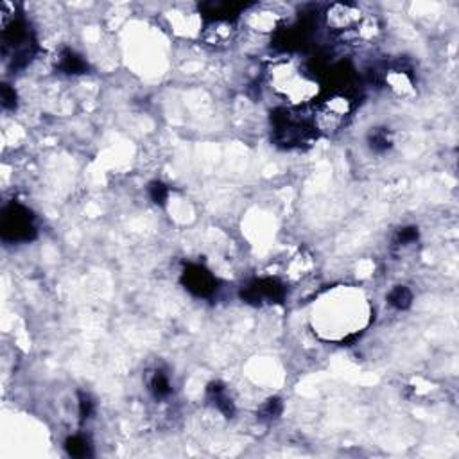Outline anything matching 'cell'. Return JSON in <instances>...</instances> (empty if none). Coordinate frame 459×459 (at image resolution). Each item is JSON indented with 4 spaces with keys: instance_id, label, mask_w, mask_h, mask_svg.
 Returning <instances> with one entry per match:
<instances>
[{
    "instance_id": "ffe728a7",
    "label": "cell",
    "mask_w": 459,
    "mask_h": 459,
    "mask_svg": "<svg viewBox=\"0 0 459 459\" xmlns=\"http://www.w3.org/2000/svg\"><path fill=\"white\" fill-rule=\"evenodd\" d=\"M0 101H2V108L4 110H14L16 104H18V95H16V90L11 85L4 83L0 86Z\"/></svg>"
},
{
    "instance_id": "52a82bcc",
    "label": "cell",
    "mask_w": 459,
    "mask_h": 459,
    "mask_svg": "<svg viewBox=\"0 0 459 459\" xmlns=\"http://www.w3.org/2000/svg\"><path fill=\"white\" fill-rule=\"evenodd\" d=\"M182 286L196 298H210L217 289V280L206 267L188 264L182 273Z\"/></svg>"
},
{
    "instance_id": "7a4b0ae2",
    "label": "cell",
    "mask_w": 459,
    "mask_h": 459,
    "mask_svg": "<svg viewBox=\"0 0 459 459\" xmlns=\"http://www.w3.org/2000/svg\"><path fill=\"white\" fill-rule=\"evenodd\" d=\"M273 142L284 149L309 145L318 136L312 117L295 108H277L271 112Z\"/></svg>"
},
{
    "instance_id": "5b68a950",
    "label": "cell",
    "mask_w": 459,
    "mask_h": 459,
    "mask_svg": "<svg viewBox=\"0 0 459 459\" xmlns=\"http://www.w3.org/2000/svg\"><path fill=\"white\" fill-rule=\"evenodd\" d=\"M0 234L5 243H29L36 237V226L33 223V214L18 205L11 203L2 210Z\"/></svg>"
},
{
    "instance_id": "ba28073f",
    "label": "cell",
    "mask_w": 459,
    "mask_h": 459,
    "mask_svg": "<svg viewBox=\"0 0 459 459\" xmlns=\"http://www.w3.org/2000/svg\"><path fill=\"white\" fill-rule=\"evenodd\" d=\"M327 25L332 31H356L362 24V13L356 4H332L325 11Z\"/></svg>"
},
{
    "instance_id": "9a60e30c",
    "label": "cell",
    "mask_w": 459,
    "mask_h": 459,
    "mask_svg": "<svg viewBox=\"0 0 459 459\" xmlns=\"http://www.w3.org/2000/svg\"><path fill=\"white\" fill-rule=\"evenodd\" d=\"M388 303L397 310H408L412 303V293L406 286H395L389 290Z\"/></svg>"
},
{
    "instance_id": "8fae6325",
    "label": "cell",
    "mask_w": 459,
    "mask_h": 459,
    "mask_svg": "<svg viewBox=\"0 0 459 459\" xmlns=\"http://www.w3.org/2000/svg\"><path fill=\"white\" fill-rule=\"evenodd\" d=\"M58 66L63 74L69 75H79L88 72V63L72 49H63L58 58Z\"/></svg>"
},
{
    "instance_id": "2e32d148",
    "label": "cell",
    "mask_w": 459,
    "mask_h": 459,
    "mask_svg": "<svg viewBox=\"0 0 459 459\" xmlns=\"http://www.w3.org/2000/svg\"><path fill=\"white\" fill-rule=\"evenodd\" d=\"M65 450L66 454L72 456V458H86V456L92 454L90 443L83 436H71V438H66Z\"/></svg>"
},
{
    "instance_id": "277c9868",
    "label": "cell",
    "mask_w": 459,
    "mask_h": 459,
    "mask_svg": "<svg viewBox=\"0 0 459 459\" xmlns=\"http://www.w3.org/2000/svg\"><path fill=\"white\" fill-rule=\"evenodd\" d=\"M353 101L345 92H334L316 104L310 117L318 133H338L350 117Z\"/></svg>"
},
{
    "instance_id": "6da1fadb",
    "label": "cell",
    "mask_w": 459,
    "mask_h": 459,
    "mask_svg": "<svg viewBox=\"0 0 459 459\" xmlns=\"http://www.w3.org/2000/svg\"><path fill=\"white\" fill-rule=\"evenodd\" d=\"M269 85L280 97L295 106L310 103L319 92V81L310 69L295 58L275 61L267 72Z\"/></svg>"
},
{
    "instance_id": "30bf717a",
    "label": "cell",
    "mask_w": 459,
    "mask_h": 459,
    "mask_svg": "<svg viewBox=\"0 0 459 459\" xmlns=\"http://www.w3.org/2000/svg\"><path fill=\"white\" fill-rule=\"evenodd\" d=\"M206 399L210 400L226 418L235 417V404L221 382H210L206 388Z\"/></svg>"
},
{
    "instance_id": "44dd1931",
    "label": "cell",
    "mask_w": 459,
    "mask_h": 459,
    "mask_svg": "<svg viewBox=\"0 0 459 459\" xmlns=\"http://www.w3.org/2000/svg\"><path fill=\"white\" fill-rule=\"evenodd\" d=\"M418 237H420V232H418L417 226H406V228L399 230V234L395 237V244L397 246H409V244L417 243Z\"/></svg>"
},
{
    "instance_id": "4fadbf2b",
    "label": "cell",
    "mask_w": 459,
    "mask_h": 459,
    "mask_svg": "<svg viewBox=\"0 0 459 459\" xmlns=\"http://www.w3.org/2000/svg\"><path fill=\"white\" fill-rule=\"evenodd\" d=\"M368 145L377 155H384V153L391 149L393 140H391V135H389L386 127H375V129L368 133Z\"/></svg>"
},
{
    "instance_id": "8992f818",
    "label": "cell",
    "mask_w": 459,
    "mask_h": 459,
    "mask_svg": "<svg viewBox=\"0 0 459 459\" xmlns=\"http://www.w3.org/2000/svg\"><path fill=\"white\" fill-rule=\"evenodd\" d=\"M286 298V287L277 278H257L240 289V300L249 305L282 303Z\"/></svg>"
},
{
    "instance_id": "d6986e66",
    "label": "cell",
    "mask_w": 459,
    "mask_h": 459,
    "mask_svg": "<svg viewBox=\"0 0 459 459\" xmlns=\"http://www.w3.org/2000/svg\"><path fill=\"white\" fill-rule=\"evenodd\" d=\"M149 197L151 201L158 206H164L169 197V187L162 182H151L149 183Z\"/></svg>"
},
{
    "instance_id": "9c48e42d",
    "label": "cell",
    "mask_w": 459,
    "mask_h": 459,
    "mask_svg": "<svg viewBox=\"0 0 459 459\" xmlns=\"http://www.w3.org/2000/svg\"><path fill=\"white\" fill-rule=\"evenodd\" d=\"M246 10L244 4L235 2H205L199 4L201 16L206 22H235L240 11Z\"/></svg>"
},
{
    "instance_id": "ac0fdd59",
    "label": "cell",
    "mask_w": 459,
    "mask_h": 459,
    "mask_svg": "<svg viewBox=\"0 0 459 459\" xmlns=\"http://www.w3.org/2000/svg\"><path fill=\"white\" fill-rule=\"evenodd\" d=\"M284 411V404H282L280 399H269L264 402V406L258 411V418L264 420V422H273V420H278V417Z\"/></svg>"
},
{
    "instance_id": "7402d4cb",
    "label": "cell",
    "mask_w": 459,
    "mask_h": 459,
    "mask_svg": "<svg viewBox=\"0 0 459 459\" xmlns=\"http://www.w3.org/2000/svg\"><path fill=\"white\" fill-rule=\"evenodd\" d=\"M95 411L94 400L90 399V395L86 393H79V418L81 422H85V420H90L92 414Z\"/></svg>"
},
{
    "instance_id": "7c38bea8",
    "label": "cell",
    "mask_w": 459,
    "mask_h": 459,
    "mask_svg": "<svg viewBox=\"0 0 459 459\" xmlns=\"http://www.w3.org/2000/svg\"><path fill=\"white\" fill-rule=\"evenodd\" d=\"M232 25H234V22H206L205 40L208 43H214V45L226 43L234 33Z\"/></svg>"
},
{
    "instance_id": "3957f363",
    "label": "cell",
    "mask_w": 459,
    "mask_h": 459,
    "mask_svg": "<svg viewBox=\"0 0 459 459\" xmlns=\"http://www.w3.org/2000/svg\"><path fill=\"white\" fill-rule=\"evenodd\" d=\"M2 52L10 60L13 71H20L31 63L36 54V40L25 20L16 18L11 25L2 29Z\"/></svg>"
},
{
    "instance_id": "e0dca14e",
    "label": "cell",
    "mask_w": 459,
    "mask_h": 459,
    "mask_svg": "<svg viewBox=\"0 0 459 459\" xmlns=\"http://www.w3.org/2000/svg\"><path fill=\"white\" fill-rule=\"evenodd\" d=\"M249 25L258 31H275L273 27H277V14L269 13V11H260L249 16Z\"/></svg>"
},
{
    "instance_id": "5bb4252c",
    "label": "cell",
    "mask_w": 459,
    "mask_h": 459,
    "mask_svg": "<svg viewBox=\"0 0 459 459\" xmlns=\"http://www.w3.org/2000/svg\"><path fill=\"white\" fill-rule=\"evenodd\" d=\"M149 391L156 400L167 399V397L171 395V391H173L171 382H169V377H167L164 371H155L149 380Z\"/></svg>"
}]
</instances>
